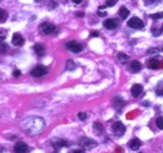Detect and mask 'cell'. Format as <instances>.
<instances>
[{
	"mask_svg": "<svg viewBox=\"0 0 163 153\" xmlns=\"http://www.w3.org/2000/svg\"><path fill=\"white\" fill-rule=\"evenodd\" d=\"M40 31H42L43 34H53L56 31V27L50 23H43L42 25H40Z\"/></svg>",
	"mask_w": 163,
	"mask_h": 153,
	"instance_id": "obj_1",
	"label": "cell"
},
{
	"mask_svg": "<svg viewBox=\"0 0 163 153\" xmlns=\"http://www.w3.org/2000/svg\"><path fill=\"white\" fill-rule=\"evenodd\" d=\"M128 25H129L131 28H133V29H142V28L144 27L143 21L140 20L139 18H137V17L131 18L129 20H128Z\"/></svg>",
	"mask_w": 163,
	"mask_h": 153,
	"instance_id": "obj_2",
	"label": "cell"
},
{
	"mask_svg": "<svg viewBox=\"0 0 163 153\" xmlns=\"http://www.w3.org/2000/svg\"><path fill=\"white\" fill-rule=\"evenodd\" d=\"M147 67L149 69H158V68H162L163 67V60L162 59H158V58H152L147 62Z\"/></svg>",
	"mask_w": 163,
	"mask_h": 153,
	"instance_id": "obj_3",
	"label": "cell"
},
{
	"mask_svg": "<svg viewBox=\"0 0 163 153\" xmlns=\"http://www.w3.org/2000/svg\"><path fill=\"white\" fill-rule=\"evenodd\" d=\"M30 73H31V75L33 76H38V78H39V76L45 75L46 73H48V69H46L44 65H36Z\"/></svg>",
	"mask_w": 163,
	"mask_h": 153,
	"instance_id": "obj_4",
	"label": "cell"
},
{
	"mask_svg": "<svg viewBox=\"0 0 163 153\" xmlns=\"http://www.w3.org/2000/svg\"><path fill=\"white\" fill-rule=\"evenodd\" d=\"M67 48L69 50H72L73 53H80L82 49H83V47H82V44L77 43V41L72 40V41H68L67 43Z\"/></svg>",
	"mask_w": 163,
	"mask_h": 153,
	"instance_id": "obj_5",
	"label": "cell"
},
{
	"mask_svg": "<svg viewBox=\"0 0 163 153\" xmlns=\"http://www.w3.org/2000/svg\"><path fill=\"white\" fill-rule=\"evenodd\" d=\"M80 144L83 146L85 149H92L97 146V142L93 141V139H89V138H82L80 139Z\"/></svg>",
	"mask_w": 163,
	"mask_h": 153,
	"instance_id": "obj_6",
	"label": "cell"
},
{
	"mask_svg": "<svg viewBox=\"0 0 163 153\" xmlns=\"http://www.w3.org/2000/svg\"><path fill=\"white\" fill-rule=\"evenodd\" d=\"M112 130L114 133H117V134H123L125 132V127H124L123 123L115 122V123H113V126H112Z\"/></svg>",
	"mask_w": 163,
	"mask_h": 153,
	"instance_id": "obj_7",
	"label": "cell"
},
{
	"mask_svg": "<svg viewBox=\"0 0 163 153\" xmlns=\"http://www.w3.org/2000/svg\"><path fill=\"white\" fill-rule=\"evenodd\" d=\"M131 93H132V95H133L134 98L140 97V95H142V93H143L142 85H140V84H134L133 87H132V89H131Z\"/></svg>",
	"mask_w": 163,
	"mask_h": 153,
	"instance_id": "obj_8",
	"label": "cell"
},
{
	"mask_svg": "<svg viewBox=\"0 0 163 153\" xmlns=\"http://www.w3.org/2000/svg\"><path fill=\"white\" fill-rule=\"evenodd\" d=\"M27 151H28V146L25 144V143H23V142L15 143V146H14L15 153H27Z\"/></svg>",
	"mask_w": 163,
	"mask_h": 153,
	"instance_id": "obj_9",
	"label": "cell"
},
{
	"mask_svg": "<svg viewBox=\"0 0 163 153\" xmlns=\"http://www.w3.org/2000/svg\"><path fill=\"white\" fill-rule=\"evenodd\" d=\"M11 43L14 44L15 47H21L24 44V38L20 35V34L15 33L14 35H13V39H11Z\"/></svg>",
	"mask_w": 163,
	"mask_h": 153,
	"instance_id": "obj_10",
	"label": "cell"
},
{
	"mask_svg": "<svg viewBox=\"0 0 163 153\" xmlns=\"http://www.w3.org/2000/svg\"><path fill=\"white\" fill-rule=\"evenodd\" d=\"M70 144L69 142L64 141V139H60V138H56V139H53V146H54V148H60V147H68V146Z\"/></svg>",
	"mask_w": 163,
	"mask_h": 153,
	"instance_id": "obj_11",
	"label": "cell"
},
{
	"mask_svg": "<svg viewBox=\"0 0 163 153\" xmlns=\"http://www.w3.org/2000/svg\"><path fill=\"white\" fill-rule=\"evenodd\" d=\"M103 25H104V28H107V29H115L118 25V21L115 19H107V20H104Z\"/></svg>",
	"mask_w": 163,
	"mask_h": 153,
	"instance_id": "obj_12",
	"label": "cell"
},
{
	"mask_svg": "<svg viewBox=\"0 0 163 153\" xmlns=\"http://www.w3.org/2000/svg\"><path fill=\"white\" fill-rule=\"evenodd\" d=\"M140 144H142V143H140V141H139V139H137V138L131 139L129 143H128L129 148H131V149H133V151H137V149H139Z\"/></svg>",
	"mask_w": 163,
	"mask_h": 153,
	"instance_id": "obj_13",
	"label": "cell"
},
{
	"mask_svg": "<svg viewBox=\"0 0 163 153\" xmlns=\"http://www.w3.org/2000/svg\"><path fill=\"white\" fill-rule=\"evenodd\" d=\"M34 52H35L39 57H43L44 53H45V49H44V45L40 43H36L35 45H34Z\"/></svg>",
	"mask_w": 163,
	"mask_h": 153,
	"instance_id": "obj_14",
	"label": "cell"
},
{
	"mask_svg": "<svg viewBox=\"0 0 163 153\" xmlns=\"http://www.w3.org/2000/svg\"><path fill=\"white\" fill-rule=\"evenodd\" d=\"M131 71L133 72V73H137V72H139L140 69H142V65H140V63L138 62V60H133V62L131 63Z\"/></svg>",
	"mask_w": 163,
	"mask_h": 153,
	"instance_id": "obj_15",
	"label": "cell"
},
{
	"mask_svg": "<svg viewBox=\"0 0 163 153\" xmlns=\"http://www.w3.org/2000/svg\"><path fill=\"white\" fill-rule=\"evenodd\" d=\"M128 15H129V10H128L125 6H122V8L119 9V17H121V19H127Z\"/></svg>",
	"mask_w": 163,
	"mask_h": 153,
	"instance_id": "obj_16",
	"label": "cell"
},
{
	"mask_svg": "<svg viewBox=\"0 0 163 153\" xmlns=\"http://www.w3.org/2000/svg\"><path fill=\"white\" fill-rule=\"evenodd\" d=\"M75 68H77V64H75L73 60H68L67 62V69L68 71H74Z\"/></svg>",
	"mask_w": 163,
	"mask_h": 153,
	"instance_id": "obj_17",
	"label": "cell"
},
{
	"mask_svg": "<svg viewBox=\"0 0 163 153\" xmlns=\"http://www.w3.org/2000/svg\"><path fill=\"white\" fill-rule=\"evenodd\" d=\"M93 128L97 130V132H99V133H102L103 132V126H102V123H99V122H95L93 124Z\"/></svg>",
	"mask_w": 163,
	"mask_h": 153,
	"instance_id": "obj_18",
	"label": "cell"
},
{
	"mask_svg": "<svg viewBox=\"0 0 163 153\" xmlns=\"http://www.w3.org/2000/svg\"><path fill=\"white\" fill-rule=\"evenodd\" d=\"M118 59H119V60H121V62H122V63H125V62H127V60H128V59H129V58H128V55H127V54H123V53H119V54H118Z\"/></svg>",
	"mask_w": 163,
	"mask_h": 153,
	"instance_id": "obj_19",
	"label": "cell"
},
{
	"mask_svg": "<svg viewBox=\"0 0 163 153\" xmlns=\"http://www.w3.org/2000/svg\"><path fill=\"white\" fill-rule=\"evenodd\" d=\"M156 124H157V128L163 129V118L162 117L157 118V119H156Z\"/></svg>",
	"mask_w": 163,
	"mask_h": 153,
	"instance_id": "obj_20",
	"label": "cell"
},
{
	"mask_svg": "<svg viewBox=\"0 0 163 153\" xmlns=\"http://www.w3.org/2000/svg\"><path fill=\"white\" fill-rule=\"evenodd\" d=\"M0 14H1L0 21H1V23H4V21L6 20V18H8V14H6V11H5V10H3V9H1V11H0Z\"/></svg>",
	"mask_w": 163,
	"mask_h": 153,
	"instance_id": "obj_21",
	"label": "cell"
},
{
	"mask_svg": "<svg viewBox=\"0 0 163 153\" xmlns=\"http://www.w3.org/2000/svg\"><path fill=\"white\" fill-rule=\"evenodd\" d=\"M150 18H152V19H162L163 18V11L157 13V14H152V15H150Z\"/></svg>",
	"mask_w": 163,
	"mask_h": 153,
	"instance_id": "obj_22",
	"label": "cell"
},
{
	"mask_svg": "<svg viewBox=\"0 0 163 153\" xmlns=\"http://www.w3.org/2000/svg\"><path fill=\"white\" fill-rule=\"evenodd\" d=\"M117 3V0H107L105 1V6H113Z\"/></svg>",
	"mask_w": 163,
	"mask_h": 153,
	"instance_id": "obj_23",
	"label": "cell"
},
{
	"mask_svg": "<svg viewBox=\"0 0 163 153\" xmlns=\"http://www.w3.org/2000/svg\"><path fill=\"white\" fill-rule=\"evenodd\" d=\"M78 117H79V119L84 120V119H87V113H84V112H80L79 114H78Z\"/></svg>",
	"mask_w": 163,
	"mask_h": 153,
	"instance_id": "obj_24",
	"label": "cell"
},
{
	"mask_svg": "<svg viewBox=\"0 0 163 153\" xmlns=\"http://www.w3.org/2000/svg\"><path fill=\"white\" fill-rule=\"evenodd\" d=\"M6 50H8V45H6L4 41H3V43H1V53L4 54V53L6 52Z\"/></svg>",
	"mask_w": 163,
	"mask_h": 153,
	"instance_id": "obj_25",
	"label": "cell"
},
{
	"mask_svg": "<svg viewBox=\"0 0 163 153\" xmlns=\"http://www.w3.org/2000/svg\"><path fill=\"white\" fill-rule=\"evenodd\" d=\"M90 37H99V31L92 30V31H90Z\"/></svg>",
	"mask_w": 163,
	"mask_h": 153,
	"instance_id": "obj_26",
	"label": "cell"
},
{
	"mask_svg": "<svg viewBox=\"0 0 163 153\" xmlns=\"http://www.w3.org/2000/svg\"><path fill=\"white\" fill-rule=\"evenodd\" d=\"M20 74H21V73H20L19 69H14V72H13V75H14V76H19Z\"/></svg>",
	"mask_w": 163,
	"mask_h": 153,
	"instance_id": "obj_27",
	"label": "cell"
},
{
	"mask_svg": "<svg viewBox=\"0 0 163 153\" xmlns=\"http://www.w3.org/2000/svg\"><path fill=\"white\" fill-rule=\"evenodd\" d=\"M156 0H144V3H146V5L148 4V5H150V4H153V3H154Z\"/></svg>",
	"mask_w": 163,
	"mask_h": 153,
	"instance_id": "obj_28",
	"label": "cell"
},
{
	"mask_svg": "<svg viewBox=\"0 0 163 153\" xmlns=\"http://www.w3.org/2000/svg\"><path fill=\"white\" fill-rule=\"evenodd\" d=\"M99 17H107V11H98Z\"/></svg>",
	"mask_w": 163,
	"mask_h": 153,
	"instance_id": "obj_29",
	"label": "cell"
},
{
	"mask_svg": "<svg viewBox=\"0 0 163 153\" xmlns=\"http://www.w3.org/2000/svg\"><path fill=\"white\" fill-rule=\"evenodd\" d=\"M4 38H5V30H1V41H4Z\"/></svg>",
	"mask_w": 163,
	"mask_h": 153,
	"instance_id": "obj_30",
	"label": "cell"
},
{
	"mask_svg": "<svg viewBox=\"0 0 163 153\" xmlns=\"http://www.w3.org/2000/svg\"><path fill=\"white\" fill-rule=\"evenodd\" d=\"M77 15H78L79 18H83V17H84V14H83L82 11H78V13H77Z\"/></svg>",
	"mask_w": 163,
	"mask_h": 153,
	"instance_id": "obj_31",
	"label": "cell"
},
{
	"mask_svg": "<svg viewBox=\"0 0 163 153\" xmlns=\"http://www.w3.org/2000/svg\"><path fill=\"white\" fill-rule=\"evenodd\" d=\"M50 3V8H54L55 6V1H49Z\"/></svg>",
	"mask_w": 163,
	"mask_h": 153,
	"instance_id": "obj_32",
	"label": "cell"
},
{
	"mask_svg": "<svg viewBox=\"0 0 163 153\" xmlns=\"http://www.w3.org/2000/svg\"><path fill=\"white\" fill-rule=\"evenodd\" d=\"M72 1H73L74 4H79V3H82V0H72Z\"/></svg>",
	"mask_w": 163,
	"mask_h": 153,
	"instance_id": "obj_33",
	"label": "cell"
},
{
	"mask_svg": "<svg viewBox=\"0 0 163 153\" xmlns=\"http://www.w3.org/2000/svg\"><path fill=\"white\" fill-rule=\"evenodd\" d=\"M72 153H84L82 149H77V151H74V152H72Z\"/></svg>",
	"mask_w": 163,
	"mask_h": 153,
	"instance_id": "obj_34",
	"label": "cell"
},
{
	"mask_svg": "<svg viewBox=\"0 0 163 153\" xmlns=\"http://www.w3.org/2000/svg\"><path fill=\"white\" fill-rule=\"evenodd\" d=\"M35 1H36V3H40V1H42V0H35Z\"/></svg>",
	"mask_w": 163,
	"mask_h": 153,
	"instance_id": "obj_35",
	"label": "cell"
},
{
	"mask_svg": "<svg viewBox=\"0 0 163 153\" xmlns=\"http://www.w3.org/2000/svg\"><path fill=\"white\" fill-rule=\"evenodd\" d=\"M162 30H163V27H162Z\"/></svg>",
	"mask_w": 163,
	"mask_h": 153,
	"instance_id": "obj_36",
	"label": "cell"
}]
</instances>
